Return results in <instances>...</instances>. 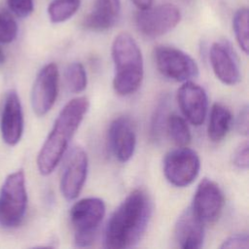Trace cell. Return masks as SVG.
Wrapping results in <instances>:
<instances>
[{
  "mask_svg": "<svg viewBox=\"0 0 249 249\" xmlns=\"http://www.w3.org/2000/svg\"><path fill=\"white\" fill-rule=\"evenodd\" d=\"M152 201L142 189L133 190L111 215L104 231V246L125 249L136 245L147 230Z\"/></svg>",
  "mask_w": 249,
  "mask_h": 249,
  "instance_id": "1",
  "label": "cell"
},
{
  "mask_svg": "<svg viewBox=\"0 0 249 249\" xmlns=\"http://www.w3.org/2000/svg\"><path fill=\"white\" fill-rule=\"evenodd\" d=\"M89 107V99L86 96H79L68 101L60 110L37 157L40 174L49 175L56 167Z\"/></svg>",
  "mask_w": 249,
  "mask_h": 249,
  "instance_id": "2",
  "label": "cell"
},
{
  "mask_svg": "<svg viewBox=\"0 0 249 249\" xmlns=\"http://www.w3.org/2000/svg\"><path fill=\"white\" fill-rule=\"evenodd\" d=\"M114 62L113 88L119 95L134 93L141 86L144 76L143 56L134 38L126 33L118 34L111 48Z\"/></svg>",
  "mask_w": 249,
  "mask_h": 249,
  "instance_id": "3",
  "label": "cell"
},
{
  "mask_svg": "<svg viewBox=\"0 0 249 249\" xmlns=\"http://www.w3.org/2000/svg\"><path fill=\"white\" fill-rule=\"evenodd\" d=\"M105 212V203L98 197H85L73 204L69 216L77 247H89L93 243Z\"/></svg>",
  "mask_w": 249,
  "mask_h": 249,
  "instance_id": "4",
  "label": "cell"
},
{
  "mask_svg": "<svg viewBox=\"0 0 249 249\" xmlns=\"http://www.w3.org/2000/svg\"><path fill=\"white\" fill-rule=\"evenodd\" d=\"M27 192L22 169L9 174L0 189V225L7 229L18 227L26 213Z\"/></svg>",
  "mask_w": 249,
  "mask_h": 249,
  "instance_id": "5",
  "label": "cell"
},
{
  "mask_svg": "<svg viewBox=\"0 0 249 249\" xmlns=\"http://www.w3.org/2000/svg\"><path fill=\"white\" fill-rule=\"evenodd\" d=\"M154 59L159 72L167 79L186 82L198 74L196 60L175 47L160 45L154 50Z\"/></svg>",
  "mask_w": 249,
  "mask_h": 249,
  "instance_id": "6",
  "label": "cell"
},
{
  "mask_svg": "<svg viewBox=\"0 0 249 249\" xmlns=\"http://www.w3.org/2000/svg\"><path fill=\"white\" fill-rule=\"evenodd\" d=\"M200 160L196 151L185 146L168 152L163 160V173L166 180L175 187H186L197 177Z\"/></svg>",
  "mask_w": 249,
  "mask_h": 249,
  "instance_id": "7",
  "label": "cell"
},
{
  "mask_svg": "<svg viewBox=\"0 0 249 249\" xmlns=\"http://www.w3.org/2000/svg\"><path fill=\"white\" fill-rule=\"evenodd\" d=\"M180 19V10L173 4L165 3L139 10L135 16V25L145 37L157 38L175 28Z\"/></svg>",
  "mask_w": 249,
  "mask_h": 249,
  "instance_id": "8",
  "label": "cell"
},
{
  "mask_svg": "<svg viewBox=\"0 0 249 249\" xmlns=\"http://www.w3.org/2000/svg\"><path fill=\"white\" fill-rule=\"evenodd\" d=\"M59 73L55 63L46 64L37 74L31 89V106L34 113L42 117L53 106L58 94Z\"/></svg>",
  "mask_w": 249,
  "mask_h": 249,
  "instance_id": "9",
  "label": "cell"
},
{
  "mask_svg": "<svg viewBox=\"0 0 249 249\" xmlns=\"http://www.w3.org/2000/svg\"><path fill=\"white\" fill-rule=\"evenodd\" d=\"M89 167L88 155L81 147H75L68 154L60 178L62 196L73 200L80 195L87 179Z\"/></svg>",
  "mask_w": 249,
  "mask_h": 249,
  "instance_id": "10",
  "label": "cell"
},
{
  "mask_svg": "<svg viewBox=\"0 0 249 249\" xmlns=\"http://www.w3.org/2000/svg\"><path fill=\"white\" fill-rule=\"evenodd\" d=\"M224 207V195L219 185L204 178L198 184L191 205L194 213L205 224L217 221Z\"/></svg>",
  "mask_w": 249,
  "mask_h": 249,
  "instance_id": "11",
  "label": "cell"
},
{
  "mask_svg": "<svg viewBox=\"0 0 249 249\" xmlns=\"http://www.w3.org/2000/svg\"><path fill=\"white\" fill-rule=\"evenodd\" d=\"M108 143L119 161L126 162L132 158L136 147V130L128 117L120 116L112 121L108 128Z\"/></svg>",
  "mask_w": 249,
  "mask_h": 249,
  "instance_id": "12",
  "label": "cell"
},
{
  "mask_svg": "<svg viewBox=\"0 0 249 249\" xmlns=\"http://www.w3.org/2000/svg\"><path fill=\"white\" fill-rule=\"evenodd\" d=\"M177 102L184 117L194 125H201L208 109L206 91L199 85L186 81L177 90Z\"/></svg>",
  "mask_w": 249,
  "mask_h": 249,
  "instance_id": "13",
  "label": "cell"
},
{
  "mask_svg": "<svg viewBox=\"0 0 249 249\" xmlns=\"http://www.w3.org/2000/svg\"><path fill=\"white\" fill-rule=\"evenodd\" d=\"M0 129L3 141L9 146L17 145L23 132V113L18 92L11 89L4 100Z\"/></svg>",
  "mask_w": 249,
  "mask_h": 249,
  "instance_id": "14",
  "label": "cell"
},
{
  "mask_svg": "<svg viewBox=\"0 0 249 249\" xmlns=\"http://www.w3.org/2000/svg\"><path fill=\"white\" fill-rule=\"evenodd\" d=\"M209 60L215 76L223 84L233 86L239 82L238 61L229 43H213L209 50Z\"/></svg>",
  "mask_w": 249,
  "mask_h": 249,
  "instance_id": "15",
  "label": "cell"
},
{
  "mask_svg": "<svg viewBox=\"0 0 249 249\" xmlns=\"http://www.w3.org/2000/svg\"><path fill=\"white\" fill-rule=\"evenodd\" d=\"M176 242L184 249H198L204 241V223L194 213L191 206L178 217L174 227Z\"/></svg>",
  "mask_w": 249,
  "mask_h": 249,
  "instance_id": "16",
  "label": "cell"
},
{
  "mask_svg": "<svg viewBox=\"0 0 249 249\" xmlns=\"http://www.w3.org/2000/svg\"><path fill=\"white\" fill-rule=\"evenodd\" d=\"M121 14V0H94L91 10L85 17L83 25L91 31H105L112 28Z\"/></svg>",
  "mask_w": 249,
  "mask_h": 249,
  "instance_id": "17",
  "label": "cell"
},
{
  "mask_svg": "<svg viewBox=\"0 0 249 249\" xmlns=\"http://www.w3.org/2000/svg\"><path fill=\"white\" fill-rule=\"evenodd\" d=\"M232 115L228 107L221 103H214L209 114L207 134L212 142L223 140L231 129Z\"/></svg>",
  "mask_w": 249,
  "mask_h": 249,
  "instance_id": "18",
  "label": "cell"
},
{
  "mask_svg": "<svg viewBox=\"0 0 249 249\" xmlns=\"http://www.w3.org/2000/svg\"><path fill=\"white\" fill-rule=\"evenodd\" d=\"M165 129L170 139L178 147H185L190 144L192 140L191 130L183 117L177 114L168 115L165 123Z\"/></svg>",
  "mask_w": 249,
  "mask_h": 249,
  "instance_id": "19",
  "label": "cell"
},
{
  "mask_svg": "<svg viewBox=\"0 0 249 249\" xmlns=\"http://www.w3.org/2000/svg\"><path fill=\"white\" fill-rule=\"evenodd\" d=\"M81 0H52L48 6V16L53 23H60L71 18L79 10Z\"/></svg>",
  "mask_w": 249,
  "mask_h": 249,
  "instance_id": "20",
  "label": "cell"
},
{
  "mask_svg": "<svg viewBox=\"0 0 249 249\" xmlns=\"http://www.w3.org/2000/svg\"><path fill=\"white\" fill-rule=\"evenodd\" d=\"M65 82L71 92H82L88 84L87 72L81 62H72L65 69Z\"/></svg>",
  "mask_w": 249,
  "mask_h": 249,
  "instance_id": "21",
  "label": "cell"
},
{
  "mask_svg": "<svg viewBox=\"0 0 249 249\" xmlns=\"http://www.w3.org/2000/svg\"><path fill=\"white\" fill-rule=\"evenodd\" d=\"M232 28L235 39L244 53H248V9L246 7L239 8L232 18Z\"/></svg>",
  "mask_w": 249,
  "mask_h": 249,
  "instance_id": "22",
  "label": "cell"
},
{
  "mask_svg": "<svg viewBox=\"0 0 249 249\" xmlns=\"http://www.w3.org/2000/svg\"><path fill=\"white\" fill-rule=\"evenodd\" d=\"M167 109H168V100L166 97H163L158 103L154 115L151 121V127H150V134L154 140H158L162 130L165 129V123L167 119Z\"/></svg>",
  "mask_w": 249,
  "mask_h": 249,
  "instance_id": "23",
  "label": "cell"
},
{
  "mask_svg": "<svg viewBox=\"0 0 249 249\" xmlns=\"http://www.w3.org/2000/svg\"><path fill=\"white\" fill-rule=\"evenodd\" d=\"M18 23L7 10L0 11V44L12 43L18 35Z\"/></svg>",
  "mask_w": 249,
  "mask_h": 249,
  "instance_id": "24",
  "label": "cell"
},
{
  "mask_svg": "<svg viewBox=\"0 0 249 249\" xmlns=\"http://www.w3.org/2000/svg\"><path fill=\"white\" fill-rule=\"evenodd\" d=\"M10 11L18 18L30 16L34 10L33 0H7Z\"/></svg>",
  "mask_w": 249,
  "mask_h": 249,
  "instance_id": "25",
  "label": "cell"
},
{
  "mask_svg": "<svg viewBox=\"0 0 249 249\" xmlns=\"http://www.w3.org/2000/svg\"><path fill=\"white\" fill-rule=\"evenodd\" d=\"M248 142L241 143L233 152L232 163L239 169H247L249 165Z\"/></svg>",
  "mask_w": 249,
  "mask_h": 249,
  "instance_id": "26",
  "label": "cell"
},
{
  "mask_svg": "<svg viewBox=\"0 0 249 249\" xmlns=\"http://www.w3.org/2000/svg\"><path fill=\"white\" fill-rule=\"evenodd\" d=\"M249 247V237L246 232H239L230 235L228 238H226L221 248H245L247 249Z\"/></svg>",
  "mask_w": 249,
  "mask_h": 249,
  "instance_id": "27",
  "label": "cell"
},
{
  "mask_svg": "<svg viewBox=\"0 0 249 249\" xmlns=\"http://www.w3.org/2000/svg\"><path fill=\"white\" fill-rule=\"evenodd\" d=\"M248 118H249V110H248V106L244 105L236 118V122H235V126H236V130L241 134V135H248Z\"/></svg>",
  "mask_w": 249,
  "mask_h": 249,
  "instance_id": "28",
  "label": "cell"
},
{
  "mask_svg": "<svg viewBox=\"0 0 249 249\" xmlns=\"http://www.w3.org/2000/svg\"><path fill=\"white\" fill-rule=\"evenodd\" d=\"M131 2L139 9L143 10L149 8L153 4V0H131Z\"/></svg>",
  "mask_w": 249,
  "mask_h": 249,
  "instance_id": "29",
  "label": "cell"
},
{
  "mask_svg": "<svg viewBox=\"0 0 249 249\" xmlns=\"http://www.w3.org/2000/svg\"><path fill=\"white\" fill-rule=\"evenodd\" d=\"M5 60H6L5 53H4V50H3V48L1 47V44H0V65H3L5 63Z\"/></svg>",
  "mask_w": 249,
  "mask_h": 249,
  "instance_id": "30",
  "label": "cell"
}]
</instances>
